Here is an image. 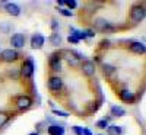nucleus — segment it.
<instances>
[{
	"mask_svg": "<svg viewBox=\"0 0 146 135\" xmlns=\"http://www.w3.org/2000/svg\"><path fill=\"white\" fill-rule=\"evenodd\" d=\"M145 16H146V9H145L143 5H142V6H140V5H136V6L131 7V10H130V20H131L133 23H140V22H143Z\"/></svg>",
	"mask_w": 146,
	"mask_h": 135,
	"instance_id": "obj_1",
	"label": "nucleus"
},
{
	"mask_svg": "<svg viewBox=\"0 0 146 135\" xmlns=\"http://www.w3.org/2000/svg\"><path fill=\"white\" fill-rule=\"evenodd\" d=\"M94 26H95L96 29H98V31L105 32V33H110V32H114V31H115V26L113 25L111 22H108L107 19H104V18H98V19H95Z\"/></svg>",
	"mask_w": 146,
	"mask_h": 135,
	"instance_id": "obj_2",
	"label": "nucleus"
},
{
	"mask_svg": "<svg viewBox=\"0 0 146 135\" xmlns=\"http://www.w3.org/2000/svg\"><path fill=\"white\" fill-rule=\"evenodd\" d=\"M35 73V64L32 60H25L21 66V76L25 79H31Z\"/></svg>",
	"mask_w": 146,
	"mask_h": 135,
	"instance_id": "obj_3",
	"label": "nucleus"
},
{
	"mask_svg": "<svg viewBox=\"0 0 146 135\" xmlns=\"http://www.w3.org/2000/svg\"><path fill=\"white\" fill-rule=\"evenodd\" d=\"M62 58H63V55H62V51L60 52H53L51 55H50V60H48V64H50V70H53V71H62Z\"/></svg>",
	"mask_w": 146,
	"mask_h": 135,
	"instance_id": "obj_4",
	"label": "nucleus"
},
{
	"mask_svg": "<svg viewBox=\"0 0 146 135\" xmlns=\"http://www.w3.org/2000/svg\"><path fill=\"white\" fill-rule=\"evenodd\" d=\"M0 58L5 63H15V61L19 58V52L13 48H7V50H3L0 52Z\"/></svg>",
	"mask_w": 146,
	"mask_h": 135,
	"instance_id": "obj_5",
	"label": "nucleus"
},
{
	"mask_svg": "<svg viewBox=\"0 0 146 135\" xmlns=\"http://www.w3.org/2000/svg\"><path fill=\"white\" fill-rule=\"evenodd\" d=\"M47 87L50 92H60L63 87V80L58 76H51L47 81Z\"/></svg>",
	"mask_w": 146,
	"mask_h": 135,
	"instance_id": "obj_6",
	"label": "nucleus"
},
{
	"mask_svg": "<svg viewBox=\"0 0 146 135\" xmlns=\"http://www.w3.org/2000/svg\"><path fill=\"white\" fill-rule=\"evenodd\" d=\"M80 70H82V73H83L86 77H92V76L95 74V71H96V66H95L94 61L85 60L83 63L80 64Z\"/></svg>",
	"mask_w": 146,
	"mask_h": 135,
	"instance_id": "obj_7",
	"label": "nucleus"
},
{
	"mask_svg": "<svg viewBox=\"0 0 146 135\" xmlns=\"http://www.w3.org/2000/svg\"><path fill=\"white\" fill-rule=\"evenodd\" d=\"M31 106H32V99H31L29 96H27V94L18 96V99H16V107L19 110H28Z\"/></svg>",
	"mask_w": 146,
	"mask_h": 135,
	"instance_id": "obj_8",
	"label": "nucleus"
},
{
	"mask_svg": "<svg viewBox=\"0 0 146 135\" xmlns=\"http://www.w3.org/2000/svg\"><path fill=\"white\" fill-rule=\"evenodd\" d=\"M44 44H45V38L41 35V33H34L32 36H31V48L32 50H41V48L44 47Z\"/></svg>",
	"mask_w": 146,
	"mask_h": 135,
	"instance_id": "obj_9",
	"label": "nucleus"
},
{
	"mask_svg": "<svg viewBox=\"0 0 146 135\" xmlns=\"http://www.w3.org/2000/svg\"><path fill=\"white\" fill-rule=\"evenodd\" d=\"M10 45L13 48H23L25 45V35L23 33H13L10 36Z\"/></svg>",
	"mask_w": 146,
	"mask_h": 135,
	"instance_id": "obj_10",
	"label": "nucleus"
},
{
	"mask_svg": "<svg viewBox=\"0 0 146 135\" xmlns=\"http://www.w3.org/2000/svg\"><path fill=\"white\" fill-rule=\"evenodd\" d=\"M5 12L7 15H10V16H19L21 15V7L15 3V2H7V3H5Z\"/></svg>",
	"mask_w": 146,
	"mask_h": 135,
	"instance_id": "obj_11",
	"label": "nucleus"
},
{
	"mask_svg": "<svg viewBox=\"0 0 146 135\" xmlns=\"http://www.w3.org/2000/svg\"><path fill=\"white\" fill-rule=\"evenodd\" d=\"M129 50L135 54H139V55H143L146 52V45L145 42H140V41H135L129 45Z\"/></svg>",
	"mask_w": 146,
	"mask_h": 135,
	"instance_id": "obj_12",
	"label": "nucleus"
},
{
	"mask_svg": "<svg viewBox=\"0 0 146 135\" xmlns=\"http://www.w3.org/2000/svg\"><path fill=\"white\" fill-rule=\"evenodd\" d=\"M118 97H120L123 102H126V103H133V102H135V99H136L135 93H133L131 90H127V89L120 90V92H118Z\"/></svg>",
	"mask_w": 146,
	"mask_h": 135,
	"instance_id": "obj_13",
	"label": "nucleus"
},
{
	"mask_svg": "<svg viewBox=\"0 0 146 135\" xmlns=\"http://www.w3.org/2000/svg\"><path fill=\"white\" fill-rule=\"evenodd\" d=\"M48 135H64V125L62 124H51L47 128Z\"/></svg>",
	"mask_w": 146,
	"mask_h": 135,
	"instance_id": "obj_14",
	"label": "nucleus"
},
{
	"mask_svg": "<svg viewBox=\"0 0 146 135\" xmlns=\"http://www.w3.org/2000/svg\"><path fill=\"white\" fill-rule=\"evenodd\" d=\"M62 55H64V58L67 60L69 66H72V67H78V66H80V61L76 58V55L73 54V51H62Z\"/></svg>",
	"mask_w": 146,
	"mask_h": 135,
	"instance_id": "obj_15",
	"label": "nucleus"
},
{
	"mask_svg": "<svg viewBox=\"0 0 146 135\" xmlns=\"http://www.w3.org/2000/svg\"><path fill=\"white\" fill-rule=\"evenodd\" d=\"M110 113H111V116H114V118H121V116L126 115V109L118 106V105H113L111 109H110Z\"/></svg>",
	"mask_w": 146,
	"mask_h": 135,
	"instance_id": "obj_16",
	"label": "nucleus"
},
{
	"mask_svg": "<svg viewBox=\"0 0 146 135\" xmlns=\"http://www.w3.org/2000/svg\"><path fill=\"white\" fill-rule=\"evenodd\" d=\"M69 31H70V35H72V36H75V38H76L79 42H80V41H86V39H88L83 31H79V29L73 28V26H70V28H69Z\"/></svg>",
	"mask_w": 146,
	"mask_h": 135,
	"instance_id": "obj_17",
	"label": "nucleus"
},
{
	"mask_svg": "<svg viewBox=\"0 0 146 135\" xmlns=\"http://www.w3.org/2000/svg\"><path fill=\"white\" fill-rule=\"evenodd\" d=\"M62 35H60L58 32H53L51 33V36H50V42H51V45L53 47H60L62 45Z\"/></svg>",
	"mask_w": 146,
	"mask_h": 135,
	"instance_id": "obj_18",
	"label": "nucleus"
},
{
	"mask_svg": "<svg viewBox=\"0 0 146 135\" xmlns=\"http://www.w3.org/2000/svg\"><path fill=\"white\" fill-rule=\"evenodd\" d=\"M107 132H108V135H121L123 134V128L118 125H108Z\"/></svg>",
	"mask_w": 146,
	"mask_h": 135,
	"instance_id": "obj_19",
	"label": "nucleus"
},
{
	"mask_svg": "<svg viewBox=\"0 0 146 135\" xmlns=\"http://www.w3.org/2000/svg\"><path fill=\"white\" fill-rule=\"evenodd\" d=\"M102 73L105 76H111L115 73V67L111 66V64H102Z\"/></svg>",
	"mask_w": 146,
	"mask_h": 135,
	"instance_id": "obj_20",
	"label": "nucleus"
},
{
	"mask_svg": "<svg viewBox=\"0 0 146 135\" xmlns=\"http://www.w3.org/2000/svg\"><path fill=\"white\" fill-rule=\"evenodd\" d=\"M107 126H108V119L107 118H102L96 122V128H100V129H107Z\"/></svg>",
	"mask_w": 146,
	"mask_h": 135,
	"instance_id": "obj_21",
	"label": "nucleus"
},
{
	"mask_svg": "<svg viewBox=\"0 0 146 135\" xmlns=\"http://www.w3.org/2000/svg\"><path fill=\"white\" fill-rule=\"evenodd\" d=\"M7 122H9V115L5 113V112H0V128L5 126Z\"/></svg>",
	"mask_w": 146,
	"mask_h": 135,
	"instance_id": "obj_22",
	"label": "nucleus"
},
{
	"mask_svg": "<svg viewBox=\"0 0 146 135\" xmlns=\"http://www.w3.org/2000/svg\"><path fill=\"white\" fill-rule=\"evenodd\" d=\"M64 6H67L66 9H69L72 12V10H75L78 7V2H76V0H66V5Z\"/></svg>",
	"mask_w": 146,
	"mask_h": 135,
	"instance_id": "obj_23",
	"label": "nucleus"
},
{
	"mask_svg": "<svg viewBox=\"0 0 146 135\" xmlns=\"http://www.w3.org/2000/svg\"><path fill=\"white\" fill-rule=\"evenodd\" d=\"M51 113L56 115V116H62V118H69V116H70V113L64 112V110H58V109H53Z\"/></svg>",
	"mask_w": 146,
	"mask_h": 135,
	"instance_id": "obj_24",
	"label": "nucleus"
},
{
	"mask_svg": "<svg viewBox=\"0 0 146 135\" xmlns=\"http://www.w3.org/2000/svg\"><path fill=\"white\" fill-rule=\"evenodd\" d=\"M58 13H60V15H63L64 18H72V16H73V12H70L69 9H64V7L58 9Z\"/></svg>",
	"mask_w": 146,
	"mask_h": 135,
	"instance_id": "obj_25",
	"label": "nucleus"
},
{
	"mask_svg": "<svg viewBox=\"0 0 146 135\" xmlns=\"http://www.w3.org/2000/svg\"><path fill=\"white\" fill-rule=\"evenodd\" d=\"M85 32V35H86V38H95V29H85L83 31Z\"/></svg>",
	"mask_w": 146,
	"mask_h": 135,
	"instance_id": "obj_26",
	"label": "nucleus"
},
{
	"mask_svg": "<svg viewBox=\"0 0 146 135\" xmlns=\"http://www.w3.org/2000/svg\"><path fill=\"white\" fill-rule=\"evenodd\" d=\"M58 26H60V23L57 22V19H53V20H51V29H53L54 32H57Z\"/></svg>",
	"mask_w": 146,
	"mask_h": 135,
	"instance_id": "obj_27",
	"label": "nucleus"
},
{
	"mask_svg": "<svg viewBox=\"0 0 146 135\" xmlns=\"http://www.w3.org/2000/svg\"><path fill=\"white\" fill-rule=\"evenodd\" d=\"M67 41H69V44H79V41L75 38V36H72V35L67 36Z\"/></svg>",
	"mask_w": 146,
	"mask_h": 135,
	"instance_id": "obj_28",
	"label": "nucleus"
},
{
	"mask_svg": "<svg viewBox=\"0 0 146 135\" xmlns=\"http://www.w3.org/2000/svg\"><path fill=\"white\" fill-rule=\"evenodd\" d=\"M72 129H73V132H75L76 135H82V126H73Z\"/></svg>",
	"mask_w": 146,
	"mask_h": 135,
	"instance_id": "obj_29",
	"label": "nucleus"
},
{
	"mask_svg": "<svg viewBox=\"0 0 146 135\" xmlns=\"http://www.w3.org/2000/svg\"><path fill=\"white\" fill-rule=\"evenodd\" d=\"M101 48H110V41L108 39H104V41H101Z\"/></svg>",
	"mask_w": 146,
	"mask_h": 135,
	"instance_id": "obj_30",
	"label": "nucleus"
},
{
	"mask_svg": "<svg viewBox=\"0 0 146 135\" xmlns=\"http://www.w3.org/2000/svg\"><path fill=\"white\" fill-rule=\"evenodd\" d=\"M82 135H92V132L88 128H82Z\"/></svg>",
	"mask_w": 146,
	"mask_h": 135,
	"instance_id": "obj_31",
	"label": "nucleus"
},
{
	"mask_svg": "<svg viewBox=\"0 0 146 135\" xmlns=\"http://www.w3.org/2000/svg\"><path fill=\"white\" fill-rule=\"evenodd\" d=\"M64 5H66V0H58V2H57V6H58V9H62Z\"/></svg>",
	"mask_w": 146,
	"mask_h": 135,
	"instance_id": "obj_32",
	"label": "nucleus"
},
{
	"mask_svg": "<svg viewBox=\"0 0 146 135\" xmlns=\"http://www.w3.org/2000/svg\"><path fill=\"white\" fill-rule=\"evenodd\" d=\"M29 135H40V132H38V131H35V132H31Z\"/></svg>",
	"mask_w": 146,
	"mask_h": 135,
	"instance_id": "obj_33",
	"label": "nucleus"
}]
</instances>
